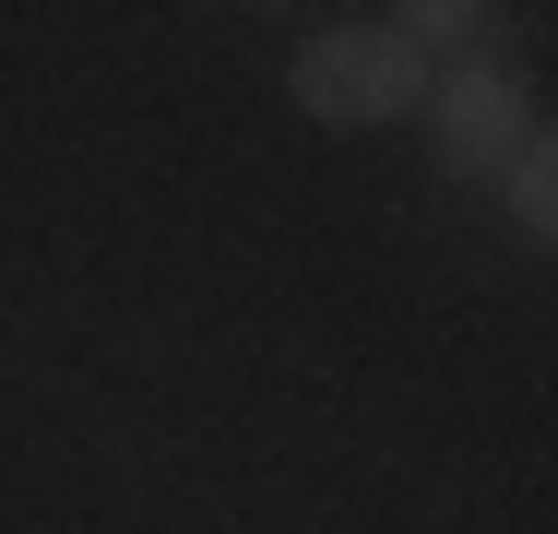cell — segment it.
<instances>
[{"label":"cell","mask_w":558,"mask_h":534,"mask_svg":"<svg viewBox=\"0 0 558 534\" xmlns=\"http://www.w3.org/2000/svg\"><path fill=\"white\" fill-rule=\"evenodd\" d=\"M428 131H440L451 179H499L511 143L535 131V107H523V84L499 60H451V72H428Z\"/></svg>","instance_id":"2"},{"label":"cell","mask_w":558,"mask_h":534,"mask_svg":"<svg viewBox=\"0 0 558 534\" xmlns=\"http://www.w3.org/2000/svg\"><path fill=\"white\" fill-rule=\"evenodd\" d=\"M416 60H487V36H499V0H392L380 12Z\"/></svg>","instance_id":"3"},{"label":"cell","mask_w":558,"mask_h":534,"mask_svg":"<svg viewBox=\"0 0 558 534\" xmlns=\"http://www.w3.org/2000/svg\"><path fill=\"white\" fill-rule=\"evenodd\" d=\"M286 96L310 107L322 131H392L404 107H428V60H416L392 24H322V36L286 60Z\"/></svg>","instance_id":"1"},{"label":"cell","mask_w":558,"mask_h":534,"mask_svg":"<svg viewBox=\"0 0 558 534\" xmlns=\"http://www.w3.org/2000/svg\"><path fill=\"white\" fill-rule=\"evenodd\" d=\"M547 155H558L547 131H523L511 167H499V191H511V226H523V238H547V226H558V167H547Z\"/></svg>","instance_id":"4"}]
</instances>
